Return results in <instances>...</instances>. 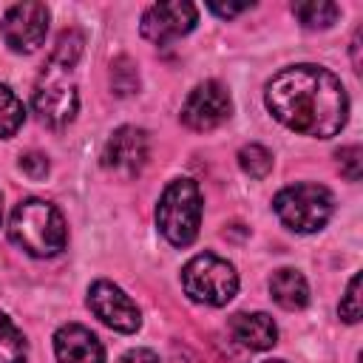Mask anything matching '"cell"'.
<instances>
[{"instance_id":"cell-1","label":"cell","mask_w":363,"mask_h":363,"mask_svg":"<svg viewBox=\"0 0 363 363\" xmlns=\"http://www.w3.org/2000/svg\"><path fill=\"white\" fill-rule=\"evenodd\" d=\"M264 102L284 128L315 139L335 136L349 116V96L343 82L332 71L312 62L278 71L267 82Z\"/></svg>"},{"instance_id":"cell-2","label":"cell","mask_w":363,"mask_h":363,"mask_svg":"<svg viewBox=\"0 0 363 363\" xmlns=\"http://www.w3.org/2000/svg\"><path fill=\"white\" fill-rule=\"evenodd\" d=\"M9 238L34 258H51L65 250L68 227L62 213L45 199H23L9 221Z\"/></svg>"},{"instance_id":"cell-3","label":"cell","mask_w":363,"mask_h":363,"mask_svg":"<svg viewBox=\"0 0 363 363\" xmlns=\"http://www.w3.org/2000/svg\"><path fill=\"white\" fill-rule=\"evenodd\" d=\"M156 224L173 247H190L201 224V190L193 179H173L156 207Z\"/></svg>"},{"instance_id":"cell-4","label":"cell","mask_w":363,"mask_h":363,"mask_svg":"<svg viewBox=\"0 0 363 363\" xmlns=\"http://www.w3.org/2000/svg\"><path fill=\"white\" fill-rule=\"evenodd\" d=\"M272 210L292 233H318L335 213V196L323 184H289L272 199Z\"/></svg>"},{"instance_id":"cell-5","label":"cell","mask_w":363,"mask_h":363,"mask_svg":"<svg viewBox=\"0 0 363 363\" xmlns=\"http://www.w3.org/2000/svg\"><path fill=\"white\" fill-rule=\"evenodd\" d=\"M182 286H184L187 298L196 303L224 306L238 292V272L233 269L230 261H224L213 252H201L184 264Z\"/></svg>"},{"instance_id":"cell-6","label":"cell","mask_w":363,"mask_h":363,"mask_svg":"<svg viewBox=\"0 0 363 363\" xmlns=\"http://www.w3.org/2000/svg\"><path fill=\"white\" fill-rule=\"evenodd\" d=\"M65 74H68L65 68H57L48 62V68L43 71V79L37 82L34 96H31L37 116L48 128H65L77 116V108H79L77 88H74V82L65 79Z\"/></svg>"},{"instance_id":"cell-7","label":"cell","mask_w":363,"mask_h":363,"mask_svg":"<svg viewBox=\"0 0 363 363\" xmlns=\"http://www.w3.org/2000/svg\"><path fill=\"white\" fill-rule=\"evenodd\" d=\"M45 31H48V9H45V3H37V0L11 6L0 23L3 43L17 54L37 51L45 40Z\"/></svg>"},{"instance_id":"cell-8","label":"cell","mask_w":363,"mask_h":363,"mask_svg":"<svg viewBox=\"0 0 363 363\" xmlns=\"http://www.w3.org/2000/svg\"><path fill=\"white\" fill-rule=\"evenodd\" d=\"M147 156H150V139H147V133L142 128L122 125L105 142L102 167L108 173H113V176L130 179V176H136L147 164Z\"/></svg>"},{"instance_id":"cell-9","label":"cell","mask_w":363,"mask_h":363,"mask_svg":"<svg viewBox=\"0 0 363 363\" xmlns=\"http://www.w3.org/2000/svg\"><path fill=\"white\" fill-rule=\"evenodd\" d=\"M230 111H233V102L227 88L216 79H207L187 94L182 105V122L190 130H213L230 119Z\"/></svg>"},{"instance_id":"cell-10","label":"cell","mask_w":363,"mask_h":363,"mask_svg":"<svg viewBox=\"0 0 363 363\" xmlns=\"http://www.w3.org/2000/svg\"><path fill=\"white\" fill-rule=\"evenodd\" d=\"M199 20V9L187 0H167V3H153L145 14H142V37L150 43H170L187 31H193Z\"/></svg>"},{"instance_id":"cell-11","label":"cell","mask_w":363,"mask_h":363,"mask_svg":"<svg viewBox=\"0 0 363 363\" xmlns=\"http://www.w3.org/2000/svg\"><path fill=\"white\" fill-rule=\"evenodd\" d=\"M88 306L91 312L116 332H136L142 323L139 306L111 281H94L88 289Z\"/></svg>"},{"instance_id":"cell-12","label":"cell","mask_w":363,"mask_h":363,"mask_svg":"<svg viewBox=\"0 0 363 363\" xmlns=\"http://www.w3.org/2000/svg\"><path fill=\"white\" fill-rule=\"evenodd\" d=\"M54 354H57V363H105L102 340L79 323H65L57 329Z\"/></svg>"},{"instance_id":"cell-13","label":"cell","mask_w":363,"mask_h":363,"mask_svg":"<svg viewBox=\"0 0 363 363\" xmlns=\"http://www.w3.org/2000/svg\"><path fill=\"white\" fill-rule=\"evenodd\" d=\"M230 332L241 346L255 349V352H264V349L275 346V340H278L275 320L267 312H238V315H233L230 318Z\"/></svg>"},{"instance_id":"cell-14","label":"cell","mask_w":363,"mask_h":363,"mask_svg":"<svg viewBox=\"0 0 363 363\" xmlns=\"http://www.w3.org/2000/svg\"><path fill=\"white\" fill-rule=\"evenodd\" d=\"M269 292H272V301L284 309H303L309 303V286H306V278L298 272V269H278L272 272L269 278Z\"/></svg>"},{"instance_id":"cell-15","label":"cell","mask_w":363,"mask_h":363,"mask_svg":"<svg viewBox=\"0 0 363 363\" xmlns=\"http://www.w3.org/2000/svg\"><path fill=\"white\" fill-rule=\"evenodd\" d=\"M292 14L301 20L303 28L315 31V28H329L337 20L340 9L337 3H329V0H306V3H292Z\"/></svg>"},{"instance_id":"cell-16","label":"cell","mask_w":363,"mask_h":363,"mask_svg":"<svg viewBox=\"0 0 363 363\" xmlns=\"http://www.w3.org/2000/svg\"><path fill=\"white\" fill-rule=\"evenodd\" d=\"M28 357V343L23 332L0 312V363H26Z\"/></svg>"},{"instance_id":"cell-17","label":"cell","mask_w":363,"mask_h":363,"mask_svg":"<svg viewBox=\"0 0 363 363\" xmlns=\"http://www.w3.org/2000/svg\"><path fill=\"white\" fill-rule=\"evenodd\" d=\"M26 119V108L17 99V94L9 85H0V139H9L17 133V128Z\"/></svg>"},{"instance_id":"cell-18","label":"cell","mask_w":363,"mask_h":363,"mask_svg":"<svg viewBox=\"0 0 363 363\" xmlns=\"http://www.w3.org/2000/svg\"><path fill=\"white\" fill-rule=\"evenodd\" d=\"M82 45H85V40H82L79 31H62L60 40H57V45H54V51H51V60L48 62L57 65V68L71 71L77 65L79 54H82Z\"/></svg>"},{"instance_id":"cell-19","label":"cell","mask_w":363,"mask_h":363,"mask_svg":"<svg viewBox=\"0 0 363 363\" xmlns=\"http://www.w3.org/2000/svg\"><path fill=\"white\" fill-rule=\"evenodd\" d=\"M238 164H241V170H244L247 176L264 179V176L272 170V153H269L264 145L250 142V145H244V147L238 150Z\"/></svg>"},{"instance_id":"cell-20","label":"cell","mask_w":363,"mask_h":363,"mask_svg":"<svg viewBox=\"0 0 363 363\" xmlns=\"http://www.w3.org/2000/svg\"><path fill=\"white\" fill-rule=\"evenodd\" d=\"M111 85L119 96H128L139 88V71L130 62V57H116L111 65Z\"/></svg>"},{"instance_id":"cell-21","label":"cell","mask_w":363,"mask_h":363,"mask_svg":"<svg viewBox=\"0 0 363 363\" xmlns=\"http://www.w3.org/2000/svg\"><path fill=\"white\" fill-rule=\"evenodd\" d=\"M340 318L346 323H357L360 320V275H352L349 278L346 295L340 301Z\"/></svg>"},{"instance_id":"cell-22","label":"cell","mask_w":363,"mask_h":363,"mask_svg":"<svg viewBox=\"0 0 363 363\" xmlns=\"http://www.w3.org/2000/svg\"><path fill=\"white\" fill-rule=\"evenodd\" d=\"M335 156H337L340 173H343L349 182H357V179H360V167H363V150H360L357 145H349V147H340Z\"/></svg>"},{"instance_id":"cell-23","label":"cell","mask_w":363,"mask_h":363,"mask_svg":"<svg viewBox=\"0 0 363 363\" xmlns=\"http://www.w3.org/2000/svg\"><path fill=\"white\" fill-rule=\"evenodd\" d=\"M20 170L28 176V179H45V173H48V159H45V153H37V150H31V153H23L20 156Z\"/></svg>"},{"instance_id":"cell-24","label":"cell","mask_w":363,"mask_h":363,"mask_svg":"<svg viewBox=\"0 0 363 363\" xmlns=\"http://www.w3.org/2000/svg\"><path fill=\"white\" fill-rule=\"evenodd\" d=\"M119 363H159V354L150 352V349H130L122 354Z\"/></svg>"},{"instance_id":"cell-25","label":"cell","mask_w":363,"mask_h":363,"mask_svg":"<svg viewBox=\"0 0 363 363\" xmlns=\"http://www.w3.org/2000/svg\"><path fill=\"white\" fill-rule=\"evenodd\" d=\"M250 6H252V3H227V6H221V3H210V11L218 14V17H235V14L247 11Z\"/></svg>"},{"instance_id":"cell-26","label":"cell","mask_w":363,"mask_h":363,"mask_svg":"<svg viewBox=\"0 0 363 363\" xmlns=\"http://www.w3.org/2000/svg\"><path fill=\"white\" fill-rule=\"evenodd\" d=\"M0 221H3V196H0Z\"/></svg>"},{"instance_id":"cell-27","label":"cell","mask_w":363,"mask_h":363,"mask_svg":"<svg viewBox=\"0 0 363 363\" xmlns=\"http://www.w3.org/2000/svg\"><path fill=\"white\" fill-rule=\"evenodd\" d=\"M264 363H286V360H264Z\"/></svg>"}]
</instances>
